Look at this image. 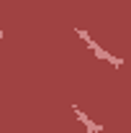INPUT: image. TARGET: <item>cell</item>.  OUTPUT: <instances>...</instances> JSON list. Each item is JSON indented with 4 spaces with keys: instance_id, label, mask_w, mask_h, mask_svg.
<instances>
[{
    "instance_id": "obj_1",
    "label": "cell",
    "mask_w": 131,
    "mask_h": 133,
    "mask_svg": "<svg viewBox=\"0 0 131 133\" xmlns=\"http://www.w3.org/2000/svg\"><path fill=\"white\" fill-rule=\"evenodd\" d=\"M75 115H77V118H80V120H82V123L87 125V133H95V131H103V125H95V123H93L90 118L85 115V113H82L80 108H75Z\"/></svg>"
},
{
    "instance_id": "obj_2",
    "label": "cell",
    "mask_w": 131,
    "mask_h": 133,
    "mask_svg": "<svg viewBox=\"0 0 131 133\" xmlns=\"http://www.w3.org/2000/svg\"><path fill=\"white\" fill-rule=\"evenodd\" d=\"M0 38H3V31H0Z\"/></svg>"
}]
</instances>
